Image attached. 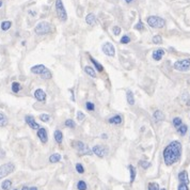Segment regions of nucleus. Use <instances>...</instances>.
Returning a JSON list of instances; mask_svg holds the SVG:
<instances>
[{
  "mask_svg": "<svg viewBox=\"0 0 190 190\" xmlns=\"http://www.w3.org/2000/svg\"><path fill=\"white\" fill-rule=\"evenodd\" d=\"M178 190H188V184L180 183V184L178 185Z\"/></svg>",
  "mask_w": 190,
  "mask_h": 190,
  "instance_id": "c03bdc74",
  "label": "nucleus"
},
{
  "mask_svg": "<svg viewBox=\"0 0 190 190\" xmlns=\"http://www.w3.org/2000/svg\"><path fill=\"white\" fill-rule=\"evenodd\" d=\"M149 190H159V185L155 182H152L149 184Z\"/></svg>",
  "mask_w": 190,
  "mask_h": 190,
  "instance_id": "72a5a7b5",
  "label": "nucleus"
},
{
  "mask_svg": "<svg viewBox=\"0 0 190 190\" xmlns=\"http://www.w3.org/2000/svg\"><path fill=\"white\" fill-rule=\"evenodd\" d=\"M125 1H126V2H127V3H130V2H133V1H134V0H125Z\"/></svg>",
  "mask_w": 190,
  "mask_h": 190,
  "instance_id": "de8ad7c7",
  "label": "nucleus"
},
{
  "mask_svg": "<svg viewBox=\"0 0 190 190\" xmlns=\"http://www.w3.org/2000/svg\"><path fill=\"white\" fill-rule=\"evenodd\" d=\"M86 108L88 109L89 111H93V110L95 109V106H94V104H93V103L87 102V103H86Z\"/></svg>",
  "mask_w": 190,
  "mask_h": 190,
  "instance_id": "e433bc0d",
  "label": "nucleus"
},
{
  "mask_svg": "<svg viewBox=\"0 0 190 190\" xmlns=\"http://www.w3.org/2000/svg\"><path fill=\"white\" fill-rule=\"evenodd\" d=\"M60 160H61V155L58 153L52 154V155L49 157V162H51V164H57V162H59Z\"/></svg>",
  "mask_w": 190,
  "mask_h": 190,
  "instance_id": "5701e85b",
  "label": "nucleus"
},
{
  "mask_svg": "<svg viewBox=\"0 0 190 190\" xmlns=\"http://www.w3.org/2000/svg\"><path fill=\"white\" fill-rule=\"evenodd\" d=\"M160 190H166V189H165V188H162V189H160Z\"/></svg>",
  "mask_w": 190,
  "mask_h": 190,
  "instance_id": "8fccbe9b",
  "label": "nucleus"
},
{
  "mask_svg": "<svg viewBox=\"0 0 190 190\" xmlns=\"http://www.w3.org/2000/svg\"><path fill=\"white\" fill-rule=\"evenodd\" d=\"M53 137H55V140L58 144H62V142H63V134H62L61 130H59V129L55 130V133H53Z\"/></svg>",
  "mask_w": 190,
  "mask_h": 190,
  "instance_id": "dca6fc26",
  "label": "nucleus"
},
{
  "mask_svg": "<svg viewBox=\"0 0 190 190\" xmlns=\"http://www.w3.org/2000/svg\"><path fill=\"white\" fill-rule=\"evenodd\" d=\"M29 190H39V189H37V187H31V188L29 189Z\"/></svg>",
  "mask_w": 190,
  "mask_h": 190,
  "instance_id": "49530a36",
  "label": "nucleus"
},
{
  "mask_svg": "<svg viewBox=\"0 0 190 190\" xmlns=\"http://www.w3.org/2000/svg\"><path fill=\"white\" fill-rule=\"evenodd\" d=\"M86 23L88 25H90V26H93V25L96 23V16L93 14V13H89V14L87 15Z\"/></svg>",
  "mask_w": 190,
  "mask_h": 190,
  "instance_id": "a211bd4d",
  "label": "nucleus"
},
{
  "mask_svg": "<svg viewBox=\"0 0 190 190\" xmlns=\"http://www.w3.org/2000/svg\"><path fill=\"white\" fill-rule=\"evenodd\" d=\"M56 12H57V16L62 21H65L68 19V14H66L65 8H64L62 0H56Z\"/></svg>",
  "mask_w": 190,
  "mask_h": 190,
  "instance_id": "20e7f679",
  "label": "nucleus"
},
{
  "mask_svg": "<svg viewBox=\"0 0 190 190\" xmlns=\"http://www.w3.org/2000/svg\"><path fill=\"white\" fill-rule=\"evenodd\" d=\"M2 6V1L0 0V6Z\"/></svg>",
  "mask_w": 190,
  "mask_h": 190,
  "instance_id": "09e8293b",
  "label": "nucleus"
},
{
  "mask_svg": "<svg viewBox=\"0 0 190 190\" xmlns=\"http://www.w3.org/2000/svg\"><path fill=\"white\" fill-rule=\"evenodd\" d=\"M41 78L42 79H45V80H47V79H50L51 77H52V74H51V72L48 70V68H46L45 71L43 72V73L41 74Z\"/></svg>",
  "mask_w": 190,
  "mask_h": 190,
  "instance_id": "bb28decb",
  "label": "nucleus"
},
{
  "mask_svg": "<svg viewBox=\"0 0 190 190\" xmlns=\"http://www.w3.org/2000/svg\"><path fill=\"white\" fill-rule=\"evenodd\" d=\"M140 166H141L143 169H149V168L151 167V164H149V161H145V160H141V161H140Z\"/></svg>",
  "mask_w": 190,
  "mask_h": 190,
  "instance_id": "ea45409f",
  "label": "nucleus"
},
{
  "mask_svg": "<svg viewBox=\"0 0 190 190\" xmlns=\"http://www.w3.org/2000/svg\"><path fill=\"white\" fill-rule=\"evenodd\" d=\"M76 170H77V172L79 174H82L84 172V168H83V166H82L81 164H77V165H76Z\"/></svg>",
  "mask_w": 190,
  "mask_h": 190,
  "instance_id": "a19ab883",
  "label": "nucleus"
},
{
  "mask_svg": "<svg viewBox=\"0 0 190 190\" xmlns=\"http://www.w3.org/2000/svg\"><path fill=\"white\" fill-rule=\"evenodd\" d=\"M25 121H26V123L27 124L30 126V128H32V129H34V130H37V129L40 128V125H39V123H37L35 122V120H34V118L32 117V115H26L25 117Z\"/></svg>",
  "mask_w": 190,
  "mask_h": 190,
  "instance_id": "9b49d317",
  "label": "nucleus"
},
{
  "mask_svg": "<svg viewBox=\"0 0 190 190\" xmlns=\"http://www.w3.org/2000/svg\"><path fill=\"white\" fill-rule=\"evenodd\" d=\"M14 190H17V189H14Z\"/></svg>",
  "mask_w": 190,
  "mask_h": 190,
  "instance_id": "3c124183",
  "label": "nucleus"
},
{
  "mask_svg": "<svg viewBox=\"0 0 190 190\" xmlns=\"http://www.w3.org/2000/svg\"><path fill=\"white\" fill-rule=\"evenodd\" d=\"M187 130H188V127H187L186 125H184V124H182L180 127H177V131L180 133V135H182V136L186 135Z\"/></svg>",
  "mask_w": 190,
  "mask_h": 190,
  "instance_id": "c85d7f7f",
  "label": "nucleus"
},
{
  "mask_svg": "<svg viewBox=\"0 0 190 190\" xmlns=\"http://www.w3.org/2000/svg\"><path fill=\"white\" fill-rule=\"evenodd\" d=\"M11 26H12V23H11L10 21H2L1 23V29L3 31H6V30H9V29L11 28Z\"/></svg>",
  "mask_w": 190,
  "mask_h": 190,
  "instance_id": "cd10ccee",
  "label": "nucleus"
},
{
  "mask_svg": "<svg viewBox=\"0 0 190 190\" xmlns=\"http://www.w3.org/2000/svg\"><path fill=\"white\" fill-rule=\"evenodd\" d=\"M37 137H39V139L41 140L42 143H47L48 141V134H47V130H46L44 127H40L39 129H37Z\"/></svg>",
  "mask_w": 190,
  "mask_h": 190,
  "instance_id": "9d476101",
  "label": "nucleus"
},
{
  "mask_svg": "<svg viewBox=\"0 0 190 190\" xmlns=\"http://www.w3.org/2000/svg\"><path fill=\"white\" fill-rule=\"evenodd\" d=\"M153 118L155 119L156 122H160V121H164L165 120V114L162 113V111L156 110L155 112L153 113Z\"/></svg>",
  "mask_w": 190,
  "mask_h": 190,
  "instance_id": "6ab92c4d",
  "label": "nucleus"
},
{
  "mask_svg": "<svg viewBox=\"0 0 190 190\" xmlns=\"http://www.w3.org/2000/svg\"><path fill=\"white\" fill-rule=\"evenodd\" d=\"M77 188H78V190H87L88 186H87L86 182H83V180H79L77 184Z\"/></svg>",
  "mask_w": 190,
  "mask_h": 190,
  "instance_id": "7c9ffc66",
  "label": "nucleus"
},
{
  "mask_svg": "<svg viewBox=\"0 0 190 190\" xmlns=\"http://www.w3.org/2000/svg\"><path fill=\"white\" fill-rule=\"evenodd\" d=\"M73 144H74V147L77 149V151L80 153V155H92L93 152L82 141H74Z\"/></svg>",
  "mask_w": 190,
  "mask_h": 190,
  "instance_id": "0eeeda50",
  "label": "nucleus"
},
{
  "mask_svg": "<svg viewBox=\"0 0 190 190\" xmlns=\"http://www.w3.org/2000/svg\"><path fill=\"white\" fill-rule=\"evenodd\" d=\"M11 89H12V92L13 93H18L19 91H21V83H19V82L14 81L12 83V86H11Z\"/></svg>",
  "mask_w": 190,
  "mask_h": 190,
  "instance_id": "a878e982",
  "label": "nucleus"
},
{
  "mask_svg": "<svg viewBox=\"0 0 190 190\" xmlns=\"http://www.w3.org/2000/svg\"><path fill=\"white\" fill-rule=\"evenodd\" d=\"M64 125H65L66 127H68V128H75L76 123L74 122L73 120L68 119V120H66V121H65V123H64Z\"/></svg>",
  "mask_w": 190,
  "mask_h": 190,
  "instance_id": "2f4dec72",
  "label": "nucleus"
},
{
  "mask_svg": "<svg viewBox=\"0 0 190 190\" xmlns=\"http://www.w3.org/2000/svg\"><path fill=\"white\" fill-rule=\"evenodd\" d=\"M165 53H166V51H165L164 49L159 48V49H156V50L153 51V55H152V57H153V59L155 60V61H160V60H161V58L165 56Z\"/></svg>",
  "mask_w": 190,
  "mask_h": 190,
  "instance_id": "ddd939ff",
  "label": "nucleus"
},
{
  "mask_svg": "<svg viewBox=\"0 0 190 190\" xmlns=\"http://www.w3.org/2000/svg\"><path fill=\"white\" fill-rule=\"evenodd\" d=\"M30 188H29L28 186H23V188H21V190H29Z\"/></svg>",
  "mask_w": 190,
  "mask_h": 190,
  "instance_id": "a18cd8bd",
  "label": "nucleus"
},
{
  "mask_svg": "<svg viewBox=\"0 0 190 190\" xmlns=\"http://www.w3.org/2000/svg\"><path fill=\"white\" fill-rule=\"evenodd\" d=\"M128 169H129V171H130V182L133 183L136 178V169H135V167L131 166V165L128 166Z\"/></svg>",
  "mask_w": 190,
  "mask_h": 190,
  "instance_id": "c756f323",
  "label": "nucleus"
},
{
  "mask_svg": "<svg viewBox=\"0 0 190 190\" xmlns=\"http://www.w3.org/2000/svg\"><path fill=\"white\" fill-rule=\"evenodd\" d=\"M92 152H93V154H95L96 156H98V157H100V158L105 157V156L108 154L107 147L103 146V145H95L92 149Z\"/></svg>",
  "mask_w": 190,
  "mask_h": 190,
  "instance_id": "1a4fd4ad",
  "label": "nucleus"
},
{
  "mask_svg": "<svg viewBox=\"0 0 190 190\" xmlns=\"http://www.w3.org/2000/svg\"><path fill=\"white\" fill-rule=\"evenodd\" d=\"M108 122L113 125H121L123 123V117L120 114H117V115H114V117L110 118Z\"/></svg>",
  "mask_w": 190,
  "mask_h": 190,
  "instance_id": "2eb2a0df",
  "label": "nucleus"
},
{
  "mask_svg": "<svg viewBox=\"0 0 190 190\" xmlns=\"http://www.w3.org/2000/svg\"><path fill=\"white\" fill-rule=\"evenodd\" d=\"M40 120L42 121V122H48L49 120H50V117H49V114H46V113H43V114H40Z\"/></svg>",
  "mask_w": 190,
  "mask_h": 190,
  "instance_id": "f704fd0d",
  "label": "nucleus"
},
{
  "mask_svg": "<svg viewBox=\"0 0 190 190\" xmlns=\"http://www.w3.org/2000/svg\"><path fill=\"white\" fill-rule=\"evenodd\" d=\"M84 72H86L90 77L96 78V72H95L94 68H91V66H84Z\"/></svg>",
  "mask_w": 190,
  "mask_h": 190,
  "instance_id": "393cba45",
  "label": "nucleus"
},
{
  "mask_svg": "<svg viewBox=\"0 0 190 190\" xmlns=\"http://www.w3.org/2000/svg\"><path fill=\"white\" fill-rule=\"evenodd\" d=\"M112 31H113V34H114V35H120L121 34V31H122V30H121V28H120L119 26H114L112 28Z\"/></svg>",
  "mask_w": 190,
  "mask_h": 190,
  "instance_id": "37998d69",
  "label": "nucleus"
},
{
  "mask_svg": "<svg viewBox=\"0 0 190 190\" xmlns=\"http://www.w3.org/2000/svg\"><path fill=\"white\" fill-rule=\"evenodd\" d=\"M8 124H9L8 117H6L3 112L0 111V127H6Z\"/></svg>",
  "mask_w": 190,
  "mask_h": 190,
  "instance_id": "aec40b11",
  "label": "nucleus"
},
{
  "mask_svg": "<svg viewBox=\"0 0 190 190\" xmlns=\"http://www.w3.org/2000/svg\"><path fill=\"white\" fill-rule=\"evenodd\" d=\"M46 68H47L45 65H43V64H37V65H34L31 68V73L35 74V75H41Z\"/></svg>",
  "mask_w": 190,
  "mask_h": 190,
  "instance_id": "4468645a",
  "label": "nucleus"
},
{
  "mask_svg": "<svg viewBox=\"0 0 190 190\" xmlns=\"http://www.w3.org/2000/svg\"><path fill=\"white\" fill-rule=\"evenodd\" d=\"M90 60H91V62L93 63V65H94V68H96L98 72H103L104 71V66L102 65V64L99 63V62L97 61V60H95L94 58H92V57H90Z\"/></svg>",
  "mask_w": 190,
  "mask_h": 190,
  "instance_id": "4be33fe9",
  "label": "nucleus"
},
{
  "mask_svg": "<svg viewBox=\"0 0 190 190\" xmlns=\"http://www.w3.org/2000/svg\"><path fill=\"white\" fill-rule=\"evenodd\" d=\"M178 180L180 183H185V184H189V176L187 171H182L178 174Z\"/></svg>",
  "mask_w": 190,
  "mask_h": 190,
  "instance_id": "f3484780",
  "label": "nucleus"
},
{
  "mask_svg": "<svg viewBox=\"0 0 190 190\" xmlns=\"http://www.w3.org/2000/svg\"><path fill=\"white\" fill-rule=\"evenodd\" d=\"M12 185H13L12 180H6L1 183V188H2V190H10L11 188H12Z\"/></svg>",
  "mask_w": 190,
  "mask_h": 190,
  "instance_id": "412c9836",
  "label": "nucleus"
},
{
  "mask_svg": "<svg viewBox=\"0 0 190 190\" xmlns=\"http://www.w3.org/2000/svg\"><path fill=\"white\" fill-rule=\"evenodd\" d=\"M164 160L167 166H172L180 159L182 156V143L180 141H172L164 149Z\"/></svg>",
  "mask_w": 190,
  "mask_h": 190,
  "instance_id": "f257e3e1",
  "label": "nucleus"
},
{
  "mask_svg": "<svg viewBox=\"0 0 190 190\" xmlns=\"http://www.w3.org/2000/svg\"><path fill=\"white\" fill-rule=\"evenodd\" d=\"M15 171V165L12 162H6L4 165L0 166V180L6 177L9 174L13 173Z\"/></svg>",
  "mask_w": 190,
  "mask_h": 190,
  "instance_id": "39448f33",
  "label": "nucleus"
},
{
  "mask_svg": "<svg viewBox=\"0 0 190 190\" xmlns=\"http://www.w3.org/2000/svg\"><path fill=\"white\" fill-rule=\"evenodd\" d=\"M135 29H136V30H139V31H142L143 29H144V25H143V23H142L141 21H138V24H136Z\"/></svg>",
  "mask_w": 190,
  "mask_h": 190,
  "instance_id": "58836bf2",
  "label": "nucleus"
},
{
  "mask_svg": "<svg viewBox=\"0 0 190 190\" xmlns=\"http://www.w3.org/2000/svg\"><path fill=\"white\" fill-rule=\"evenodd\" d=\"M126 98H127V103H128L130 106H133L135 104V97H134V93L130 90L127 91L126 93Z\"/></svg>",
  "mask_w": 190,
  "mask_h": 190,
  "instance_id": "b1692460",
  "label": "nucleus"
},
{
  "mask_svg": "<svg viewBox=\"0 0 190 190\" xmlns=\"http://www.w3.org/2000/svg\"><path fill=\"white\" fill-rule=\"evenodd\" d=\"M34 32L39 35H45L51 32V25L47 21H41L35 26Z\"/></svg>",
  "mask_w": 190,
  "mask_h": 190,
  "instance_id": "7ed1b4c3",
  "label": "nucleus"
},
{
  "mask_svg": "<svg viewBox=\"0 0 190 190\" xmlns=\"http://www.w3.org/2000/svg\"><path fill=\"white\" fill-rule=\"evenodd\" d=\"M174 68L180 72H188L190 70V59L177 60L174 63Z\"/></svg>",
  "mask_w": 190,
  "mask_h": 190,
  "instance_id": "423d86ee",
  "label": "nucleus"
},
{
  "mask_svg": "<svg viewBox=\"0 0 190 190\" xmlns=\"http://www.w3.org/2000/svg\"><path fill=\"white\" fill-rule=\"evenodd\" d=\"M84 119H86L84 113L82 112V111H77V120L79 121V122H81V121H83Z\"/></svg>",
  "mask_w": 190,
  "mask_h": 190,
  "instance_id": "4c0bfd02",
  "label": "nucleus"
},
{
  "mask_svg": "<svg viewBox=\"0 0 190 190\" xmlns=\"http://www.w3.org/2000/svg\"><path fill=\"white\" fill-rule=\"evenodd\" d=\"M34 97L39 102H46V93L42 89H37V90L34 91Z\"/></svg>",
  "mask_w": 190,
  "mask_h": 190,
  "instance_id": "f8f14e48",
  "label": "nucleus"
},
{
  "mask_svg": "<svg viewBox=\"0 0 190 190\" xmlns=\"http://www.w3.org/2000/svg\"><path fill=\"white\" fill-rule=\"evenodd\" d=\"M102 50H103V52L106 56H108V57H114V55H115L114 46L111 43H109V42H106V43L103 45Z\"/></svg>",
  "mask_w": 190,
  "mask_h": 190,
  "instance_id": "6e6552de",
  "label": "nucleus"
},
{
  "mask_svg": "<svg viewBox=\"0 0 190 190\" xmlns=\"http://www.w3.org/2000/svg\"><path fill=\"white\" fill-rule=\"evenodd\" d=\"M129 42H130V37H129L128 35H124V37H122V39H121V43L122 44H128Z\"/></svg>",
  "mask_w": 190,
  "mask_h": 190,
  "instance_id": "79ce46f5",
  "label": "nucleus"
},
{
  "mask_svg": "<svg viewBox=\"0 0 190 190\" xmlns=\"http://www.w3.org/2000/svg\"><path fill=\"white\" fill-rule=\"evenodd\" d=\"M173 125L175 127H180L182 125V119L180 118H174L173 119Z\"/></svg>",
  "mask_w": 190,
  "mask_h": 190,
  "instance_id": "c9c22d12",
  "label": "nucleus"
},
{
  "mask_svg": "<svg viewBox=\"0 0 190 190\" xmlns=\"http://www.w3.org/2000/svg\"><path fill=\"white\" fill-rule=\"evenodd\" d=\"M146 21L149 27L155 29H161L166 26V21L159 16H149Z\"/></svg>",
  "mask_w": 190,
  "mask_h": 190,
  "instance_id": "f03ea898",
  "label": "nucleus"
},
{
  "mask_svg": "<svg viewBox=\"0 0 190 190\" xmlns=\"http://www.w3.org/2000/svg\"><path fill=\"white\" fill-rule=\"evenodd\" d=\"M152 41H153L154 44H161L162 43V37H160L159 34H157V35H155V37H153Z\"/></svg>",
  "mask_w": 190,
  "mask_h": 190,
  "instance_id": "473e14b6",
  "label": "nucleus"
}]
</instances>
